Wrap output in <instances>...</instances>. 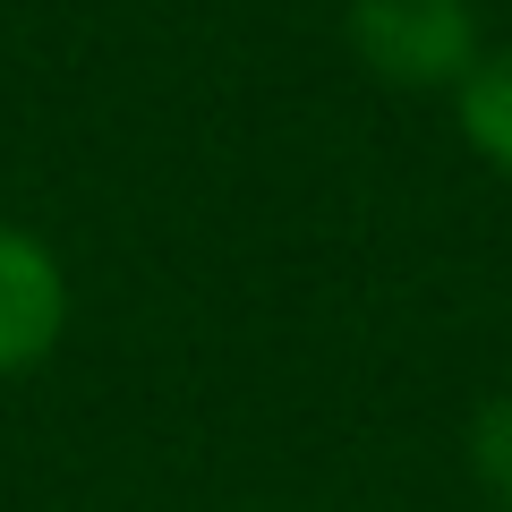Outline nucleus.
I'll list each match as a JSON object with an SVG mask.
<instances>
[{
  "label": "nucleus",
  "instance_id": "nucleus-1",
  "mask_svg": "<svg viewBox=\"0 0 512 512\" xmlns=\"http://www.w3.org/2000/svg\"><path fill=\"white\" fill-rule=\"evenodd\" d=\"M350 52L402 94H453L487 43L470 0H350Z\"/></svg>",
  "mask_w": 512,
  "mask_h": 512
},
{
  "label": "nucleus",
  "instance_id": "nucleus-2",
  "mask_svg": "<svg viewBox=\"0 0 512 512\" xmlns=\"http://www.w3.org/2000/svg\"><path fill=\"white\" fill-rule=\"evenodd\" d=\"M69 333V274L26 222H0V384L35 376Z\"/></svg>",
  "mask_w": 512,
  "mask_h": 512
},
{
  "label": "nucleus",
  "instance_id": "nucleus-3",
  "mask_svg": "<svg viewBox=\"0 0 512 512\" xmlns=\"http://www.w3.org/2000/svg\"><path fill=\"white\" fill-rule=\"evenodd\" d=\"M453 120H461V146L495 180H512V43H487L478 52V69L453 86Z\"/></svg>",
  "mask_w": 512,
  "mask_h": 512
},
{
  "label": "nucleus",
  "instance_id": "nucleus-4",
  "mask_svg": "<svg viewBox=\"0 0 512 512\" xmlns=\"http://www.w3.org/2000/svg\"><path fill=\"white\" fill-rule=\"evenodd\" d=\"M470 470H478V487L512 512V393H495L470 419Z\"/></svg>",
  "mask_w": 512,
  "mask_h": 512
}]
</instances>
